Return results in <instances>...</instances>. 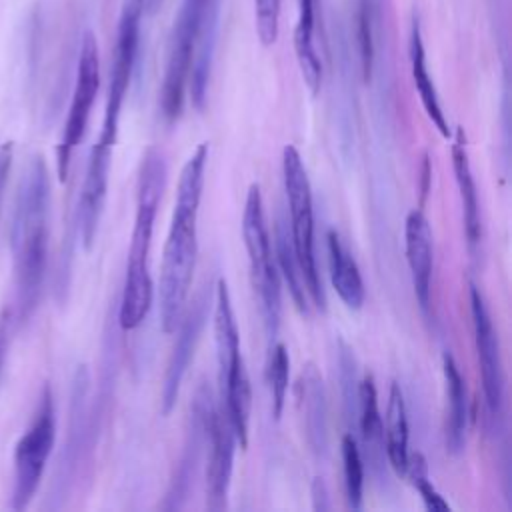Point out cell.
I'll list each match as a JSON object with an SVG mask.
<instances>
[{
  "mask_svg": "<svg viewBox=\"0 0 512 512\" xmlns=\"http://www.w3.org/2000/svg\"><path fill=\"white\" fill-rule=\"evenodd\" d=\"M314 0H298V20L294 28V52L302 78L312 94L320 92L322 64L314 42Z\"/></svg>",
  "mask_w": 512,
  "mask_h": 512,
  "instance_id": "obj_23",
  "label": "cell"
},
{
  "mask_svg": "<svg viewBox=\"0 0 512 512\" xmlns=\"http://www.w3.org/2000/svg\"><path fill=\"white\" fill-rule=\"evenodd\" d=\"M206 432V440L210 446L206 464V506L210 510H222L226 508L228 500L234 452L238 442L224 410H210Z\"/></svg>",
  "mask_w": 512,
  "mask_h": 512,
  "instance_id": "obj_12",
  "label": "cell"
},
{
  "mask_svg": "<svg viewBox=\"0 0 512 512\" xmlns=\"http://www.w3.org/2000/svg\"><path fill=\"white\" fill-rule=\"evenodd\" d=\"M242 238L248 252L250 278L258 294L260 312L264 326L270 338L276 336L282 314V296H280V276L272 258L270 236L264 216V202L258 184H250L242 214Z\"/></svg>",
  "mask_w": 512,
  "mask_h": 512,
  "instance_id": "obj_5",
  "label": "cell"
},
{
  "mask_svg": "<svg viewBox=\"0 0 512 512\" xmlns=\"http://www.w3.org/2000/svg\"><path fill=\"white\" fill-rule=\"evenodd\" d=\"M442 372H444L446 398H448L446 446L452 454H460L466 446V434H468V422H470L468 390L454 358L448 352L442 356Z\"/></svg>",
  "mask_w": 512,
  "mask_h": 512,
  "instance_id": "obj_20",
  "label": "cell"
},
{
  "mask_svg": "<svg viewBox=\"0 0 512 512\" xmlns=\"http://www.w3.org/2000/svg\"><path fill=\"white\" fill-rule=\"evenodd\" d=\"M312 500H314V510H328V492L322 482V478H316L312 484Z\"/></svg>",
  "mask_w": 512,
  "mask_h": 512,
  "instance_id": "obj_33",
  "label": "cell"
},
{
  "mask_svg": "<svg viewBox=\"0 0 512 512\" xmlns=\"http://www.w3.org/2000/svg\"><path fill=\"white\" fill-rule=\"evenodd\" d=\"M268 386H270V398H272V416L278 420L284 410L286 392H288V378H290V356L284 344L276 342L270 348L268 366H266Z\"/></svg>",
  "mask_w": 512,
  "mask_h": 512,
  "instance_id": "obj_27",
  "label": "cell"
},
{
  "mask_svg": "<svg viewBox=\"0 0 512 512\" xmlns=\"http://www.w3.org/2000/svg\"><path fill=\"white\" fill-rule=\"evenodd\" d=\"M296 394L302 412L306 442L314 454L322 456L328 448V406L322 376L312 362L302 368L296 384Z\"/></svg>",
  "mask_w": 512,
  "mask_h": 512,
  "instance_id": "obj_16",
  "label": "cell"
},
{
  "mask_svg": "<svg viewBox=\"0 0 512 512\" xmlns=\"http://www.w3.org/2000/svg\"><path fill=\"white\" fill-rule=\"evenodd\" d=\"M384 446L388 464L394 468L396 474H406L408 464V420H406V404L400 384L392 382L386 406V430H384Z\"/></svg>",
  "mask_w": 512,
  "mask_h": 512,
  "instance_id": "obj_24",
  "label": "cell"
},
{
  "mask_svg": "<svg viewBox=\"0 0 512 512\" xmlns=\"http://www.w3.org/2000/svg\"><path fill=\"white\" fill-rule=\"evenodd\" d=\"M100 88V58L98 44L92 32H86L80 46L78 68H76V84L72 92V102L68 108V116L64 122L62 138L56 148V170L60 182L68 178L72 154L82 142L88 126V118Z\"/></svg>",
  "mask_w": 512,
  "mask_h": 512,
  "instance_id": "obj_7",
  "label": "cell"
},
{
  "mask_svg": "<svg viewBox=\"0 0 512 512\" xmlns=\"http://www.w3.org/2000/svg\"><path fill=\"white\" fill-rule=\"evenodd\" d=\"M48 212L50 176L44 158L34 156L20 178L10 222L16 312L20 322L30 318L40 300L48 264Z\"/></svg>",
  "mask_w": 512,
  "mask_h": 512,
  "instance_id": "obj_2",
  "label": "cell"
},
{
  "mask_svg": "<svg viewBox=\"0 0 512 512\" xmlns=\"http://www.w3.org/2000/svg\"><path fill=\"white\" fill-rule=\"evenodd\" d=\"M214 340H216V360H218V380L230 370L244 362L240 354V334L234 320L232 300L228 284L224 278L216 282L214 298Z\"/></svg>",
  "mask_w": 512,
  "mask_h": 512,
  "instance_id": "obj_19",
  "label": "cell"
},
{
  "mask_svg": "<svg viewBox=\"0 0 512 512\" xmlns=\"http://www.w3.org/2000/svg\"><path fill=\"white\" fill-rule=\"evenodd\" d=\"M340 380H342V392H344V404L346 414L352 418L358 408V384H356V370H354V354L348 344L340 340Z\"/></svg>",
  "mask_w": 512,
  "mask_h": 512,
  "instance_id": "obj_30",
  "label": "cell"
},
{
  "mask_svg": "<svg viewBox=\"0 0 512 512\" xmlns=\"http://www.w3.org/2000/svg\"><path fill=\"white\" fill-rule=\"evenodd\" d=\"M452 168L460 192L462 202V214H464V232L466 242L472 258H478L482 248V216H480V202H478V190L470 168V156L466 148V136L464 130H456V138L452 144Z\"/></svg>",
  "mask_w": 512,
  "mask_h": 512,
  "instance_id": "obj_18",
  "label": "cell"
},
{
  "mask_svg": "<svg viewBox=\"0 0 512 512\" xmlns=\"http://www.w3.org/2000/svg\"><path fill=\"white\" fill-rule=\"evenodd\" d=\"M166 186V160L162 150L150 146L140 164L136 186V216L130 236L126 276L120 300L118 320L122 330L138 328L150 312L154 286L148 270V254L152 244L154 220Z\"/></svg>",
  "mask_w": 512,
  "mask_h": 512,
  "instance_id": "obj_3",
  "label": "cell"
},
{
  "mask_svg": "<svg viewBox=\"0 0 512 512\" xmlns=\"http://www.w3.org/2000/svg\"><path fill=\"white\" fill-rule=\"evenodd\" d=\"M142 0H124L120 22H118V36L114 48V60L110 68V82H108V100L104 122L98 140L114 146L118 136V122L120 110L124 104V96L134 72L136 56H138V42H140V16H142Z\"/></svg>",
  "mask_w": 512,
  "mask_h": 512,
  "instance_id": "obj_8",
  "label": "cell"
},
{
  "mask_svg": "<svg viewBox=\"0 0 512 512\" xmlns=\"http://www.w3.org/2000/svg\"><path fill=\"white\" fill-rule=\"evenodd\" d=\"M12 310H4L0 316V374L8 356L10 348V334H12Z\"/></svg>",
  "mask_w": 512,
  "mask_h": 512,
  "instance_id": "obj_31",
  "label": "cell"
},
{
  "mask_svg": "<svg viewBox=\"0 0 512 512\" xmlns=\"http://www.w3.org/2000/svg\"><path fill=\"white\" fill-rule=\"evenodd\" d=\"M328 262H330V282L338 294V298L350 308L360 310L364 304V282L356 260L342 244L340 236L330 230L328 232Z\"/></svg>",
  "mask_w": 512,
  "mask_h": 512,
  "instance_id": "obj_22",
  "label": "cell"
},
{
  "mask_svg": "<svg viewBox=\"0 0 512 512\" xmlns=\"http://www.w3.org/2000/svg\"><path fill=\"white\" fill-rule=\"evenodd\" d=\"M276 254H278V264H280V272L284 276V282L296 302V308L302 314H308V290H306V282L302 276V270L298 266L294 248H292V240L288 238V232L284 228V222L278 220L276 222Z\"/></svg>",
  "mask_w": 512,
  "mask_h": 512,
  "instance_id": "obj_25",
  "label": "cell"
},
{
  "mask_svg": "<svg viewBox=\"0 0 512 512\" xmlns=\"http://www.w3.org/2000/svg\"><path fill=\"white\" fill-rule=\"evenodd\" d=\"M12 158H14L12 142L0 144V206H2L4 188H6V182H8V174H10V168H12Z\"/></svg>",
  "mask_w": 512,
  "mask_h": 512,
  "instance_id": "obj_32",
  "label": "cell"
},
{
  "mask_svg": "<svg viewBox=\"0 0 512 512\" xmlns=\"http://www.w3.org/2000/svg\"><path fill=\"white\" fill-rule=\"evenodd\" d=\"M112 148L114 146L96 140L88 158L80 200H78V230L86 250L92 248L98 232V222H100L104 200H106Z\"/></svg>",
  "mask_w": 512,
  "mask_h": 512,
  "instance_id": "obj_13",
  "label": "cell"
},
{
  "mask_svg": "<svg viewBox=\"0 0 512 512\" xmlns=\"http://www.w3.org/2000/svg\"><path fill=\"white\" fill-rule=\"evenodd\" d=\"M256 34L264 46H272L278 38L280 0H254Z\"/></svg>",
  "mask_w": 512,
  "mask_h": 512,
  "instance_id": "obj_29",
  "label": "cell"
},
{
  "mask_svg": "<svg viewBox=\"0 0 512 512\" xmlns=\"http://www.w3.org/2000/svg\"><path fill=\"white\" fill-rule=\"evenodd\" d=\"M408 54H410L412 80H414V86L418 90L420 102H422L428 118L432 120V124L438 128V132L444 138H450V128H448L446 116L442 112L436 86H434V82L430 78V72H428V66H426V52H424V42H422V30H420V24H418L416 18L412 20V28H410Z\"/></svg>",
  "mask_w": 512,
  "mask_h": 512,
  "instance_id": "obj_21",
  "label": "cell"
},
{
  "mask_svg": "<svg viewBox=\"0 0 512 512\" xmlns=\"http://www.w3.org/2000/svg\"><path fill=\"white\" fill-rule=\"evenodd\" d=\"M342 464H344V486L346 500L352 510L362 508V492H364V458L352 434L342 438Z\"/></svg>",
  "mask_w": 512,
  "mask_h": 512,
  "instance_id": "obj_26",
  "label": "cell"
},
{
  "mask_svg": "<svg viewBox=\"0 0 512 512\" xmlns=\"http://www.w3.org/2000/svg\"><path fill=\"white\" fill-rule=\"evenodd\" d=\"M404 476H408L412 486L420 492L428 510H440V512L450 510L448 502L440 496V492L430 482L428 464H426V458L420 452H408V464H406V474Z\"/></svg>",
  "mask_w": 512,
  "mask_h": 512,
  "instance_id": "obj_28",
  "label": "cell"
},
{
  "mask_svg": "<svg viewBox=\"0 0 512 512\" xmlns=\"http://www.w3.org/2000/svg\"><path fill=\"white\" fill-rule=\"evenodd\" d=\"M358 424L362 434L364 458L370 472L378 482L386 480V446H384V426L378 410V394L374 386V378L368 374L358 384Z\"/></svg>",
  "mask_w": 512,
  "mask_h": 512,
  "instance_id": "obj_17",
  "label": "cell"
},
{
  "mask_svg": "<svg viewBox=\"0 0 512 512\" xmlns=\"http://www.w3.org/2000/svg\"><path fill=\"white\" fill-rule=\"evenodd\" d=\"M404 244H406V260L412 276V286L418 304L426 310L430 304V280H432V264H434V246H432V230L428 218L420 208L408 212L404 222Z\"/></svg>",
  "mask_w": 512,
  "mask_h": 512,
  "instance_id": "obj_15",
  "label": "cell"
},
{
  "mask_svg": "<svg viewBox=\"0 0 512 512\" xmlns=\"http://www.w3.org/2000/svg\"><path fill=\"white\" fill-rule=\"evenodd\" d=\"M206 162L208 142H202L182 166L178 180L170 230L164 242L158 286V314L164 334L176 332L192 284L198 256L196 220L204 188Z\"/></svg>",
  "mask_w": 512,
  "mask_h": 512,
  "instance_id": "obj_1",
  "label": "cell"
},
{
  "mask_svg": "<svg viewBox=\"0 0 512 512\" xmlns=\"http://www.w3.org/2000/svg\"><path fill=\"white\" fill-rule=\"evenodd\" d=\"M470 310H472L474 342L478 352L484 402H486L488 418L498 422L502 420V412H504V368H502L500 342H498V334L494 330L486 300L474 284H470Z\"/></svg>",
  "mask_w": 512,
  "mask_h": 512,
  "instance_id": "obj_10",
  "label": "cell"
},
{
  "mask_svg": "<svg viewBox=\"0 0 512 512\" xmlns=\"http://www.w3.org/2000/svg\"><path fill=\"white\" fill-rule=\"evenodd\" d=\"M428 186H430V164H428V156H424V164H422V180H420V192H422V200L428 194Z\"/></svg>",
  "mask_w": 512,
  "mask_h": 512,
  "instance_id": "obj_34",
  "label": "cell"
},
{
  "mask_svg": "<svg viewBox=\"0 0 512 512\" xmlns=\"http://www.w3.org/2000/svg\"><path fill=\"white\" fill-rule=\"evenodd\" d=\"M56 420L50 386H44L32 424L14 446V488L12 508L24 510L34 498L48 458L54 448Z\"/></svg>",
  "mask_w": 512,
  "mask_h": 512,
  "instance_id": "obj_6",
  "label": "cell"
},
{
  "mask_svg": "<svg viewBox=\"0 0 512 512\" xmlns=\"http://www.w3.org/2000/svg\"><path fill=\"white\" fill-rule=\"evenodd\" d=\"M198 28V0H184L174 22L164 82L160 92V110L166 122L178 120L184 106V92L190 76L194 40Z\"/></svg>",
  "mask_w": 512,
  "mask_h": 512,
  "instance_id": "obj_9",
  "label": "cell"
},
{
  "mask_svg": "<svg viewBox=\"0 0 512 512\" xmlns=\"http://www.w3.org/2000/svg\"><path fill=\"white\" fill-rule=\"evenodd\" d=\"M282 174L284 188L290 210V228H292V248L302 270L308 296L312 302L324 310L326 296L322 288V280L316 268L314 256V210H312V188L308 180L306 166L302 162L300 152L294 146H284L282 150Z\"/></svg>",
  "mask_w": 512,
  "mask_h": 512,
  "instance_id": "obj_4",
  "label": "cell"
},
{
  "mask_svg": "<svg viewBox=\"0 0 512 512\" xmlns=\"http://www.w3.org/2000/svg\"><path fill=\"white\" fill-rule=\"evenodd\" d=\"M208 304H210V290L204 288L194 298L192 306L186 310L184 318H180V322L176 326L178 336H176V342H174L168 366H166V374H164V384H162L160 410L164 416H168L172 412V408L176 406L182 380L192 362L196 344L200 340V332H202L206 316H208Z\"/></svg>",
  "mask_w": 512,
  "mask_h": 512,
  "instance_id": "obj_11",
  "label": "cell"
},
{
  "mask_svg": "<svg viewBox=\"0 0 512 512\" xmlns=\"http://www.w3.org/2000/svg\"><path fill=\"white\" fill-rule=\"evenodd\" d=\"M218 18H220V0H198V28L190 64V98L192 104L200 110L206 100L210 68L216 50L218 38Z\"/></svg>",
  "mask_w": 512,
  "mask_h": 512,
  "instance_id": "obj_14",
  "label": "cell"
}]
</instances>
